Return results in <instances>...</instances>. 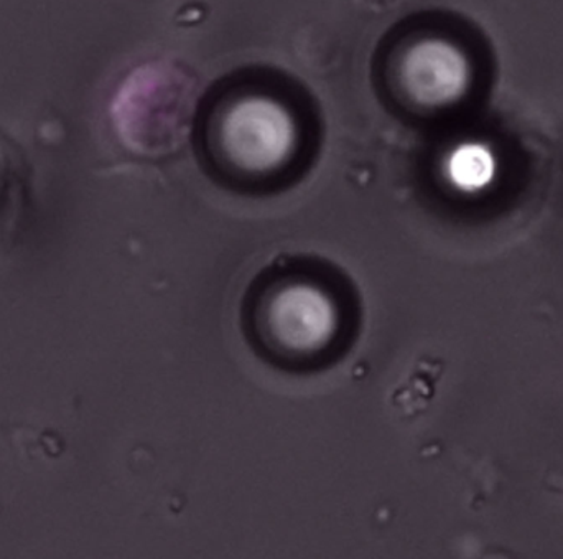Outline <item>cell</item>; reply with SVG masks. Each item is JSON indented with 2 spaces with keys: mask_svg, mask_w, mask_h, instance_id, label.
<instances>
[{
  "mask_svg": "<svg viewBox=\"0 0 563 559\" xmlns=\"http://www.w3.org/2000/svg\"><path fill=\"white\" fill-rule=\"evenodd\" d=\"M197 102L194 81L167 65L135 69L115 95V131L131 151L161 155L187 138Z\"/></svg>",
  "mask_w": 563,
  "mask_h": 559,
  "instance_id": "1",
  "label": "cell"
},
{
  "mask_svg": "<svg viewBox=\"0 0 563 559\" xmlns=\"http://www.w3.org/2000/svg\"><path fill=\"white\" fill-rule=\"evenodd\" d=\"M256 332L288 359H310L333 343L341 327V307L331 291L313 280L274 281L257 297Z\"/></svg>",
  "mask_w": 563,
  "mask_h": 559,
  "instance_id": "2",
  "label": "cell"
},
{
  "mask_svg": "<svg viewBox=\"0 0 563 559\" xmlns=\"http://www.w3.org/2000/svg\"><path fill=\"white\" fill-rule=\"evenodd\" d=\"M295 125L276 102L250 99L234 106L218 129V149L224 162L241 175L277 171L295 147Z\"/></svg>",
  "mask_w": 563,
  "mask_h": 559,
  "instance_id": "3",
  "label": "cell"
},
{
  "mask_svg": "<svg viewBox=\"0 0 563 559\" xmlns=\"http://www.w3.org/2000/svg\"><path fill=\"white\" fill-rule=\"evenodd\" d=\"M25 200L26 172L22 154L0 135V241L15 230Z\"/></svg>",
  "mask_w": 563,
  "mask_h": 559,
  "instance_id": "4",
  "label": "cell"
},
{
  "mask_svg": "<svg viewBox=\"0 0 563 559\" xmlns=\"http://www.w3.org/2000/svg\"><path fill=\"white\" fill-rule=\"evenodd\" d=\"M466 158H462L460 164H455L456 168L453 172L455 177L462 184L468 185V187H478V185L485 184L492 174V161L488 158V154L485 152L473 151L466 152Z\"/></svg>",
  "mask_w": 563,
  "mask_h": 559,
  "instance_id": "5",
  "label": "cell"
}]
</instances>
